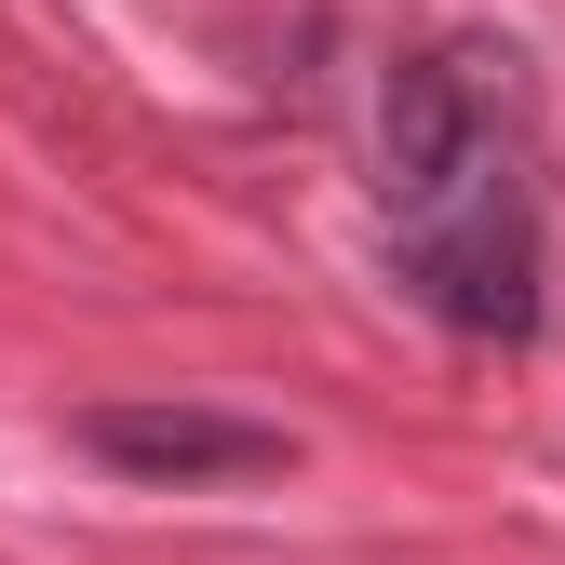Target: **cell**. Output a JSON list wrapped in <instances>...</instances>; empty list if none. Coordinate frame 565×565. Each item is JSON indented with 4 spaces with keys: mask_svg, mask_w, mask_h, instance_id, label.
<instances>
[{
    "mask_svg": "<svg viewBox=\"0 0 565 565\" xmlns=\"http://www.w3.org/2000/svg\"><path fill=\"white\" fill-rule=\"evenodd\" d=\"M67 445L121 484H282L297 471V431H269L243 404H189V391H121V404H82Z\"/></svg>",
    "mask_w": 565,
    "mask_h": 565,
    "instance_id": "2",
    "label": "cell"
},
{
    "mask_svg": "<svg viewBox=\"0 0 565 565\" xmlns=\"http://www.w3.org/2000/svg\"><path fill=\"white\" fill-rule=\"evenodd\" d=\"M391 269H404V297L431 310V323L525 350V337H539V202H525L512 149L484 162V175H471V189L445 202V216H404Z\"/></svg>",
    "mask_w": 565,
    "mask_h": 565,
    "instance_id": "1",
    "label": "cell"
},
{
    "mask_svg": "<svg viewBox=\"0 0 565 565\" xmlns=\"http://www.w3.org/2000/svg\"><path fill=\"white\" fill-rule=\"evenodd\" d=\"M484 162H499L484 54H404L377 82V202H391V216H445Z\"/></svg>",
    "mask_w": 565,
    "mask_h": 565,
    "instance_id": "3",
    "label": "cell"
}]
</instances>
